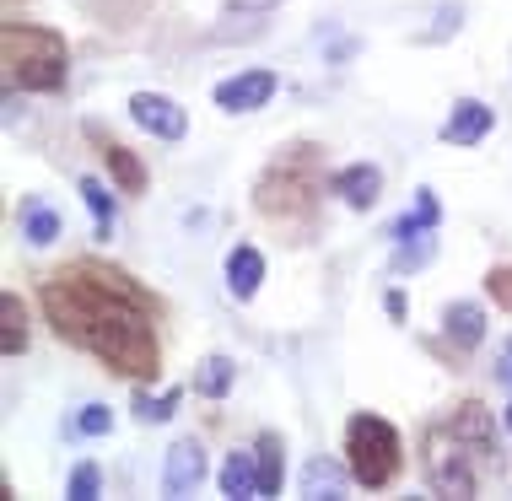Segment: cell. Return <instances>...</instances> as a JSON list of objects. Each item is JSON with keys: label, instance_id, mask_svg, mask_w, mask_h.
<instances>
[{"label": "cell", "instance_id": "cell-1", "mask_svg": "<svg viewBox=\"0 0 512 501\" xmlns=\"http://www.w3.org/2000/svg\"><path fill=\"white\" fill-rule=\"evenodd\" d=\"M44 318L65 345L92 351L108 372H124L135 383L162 372L157 308L124 270H108L92 259L54 270L44 286Z\"/></svg>", "mask_w": 512, "mask_h": 501}, {"label": "cell", "instance_id": "cell-2", "mask_svg": "<svg viewBox=\"0 0 512 501\" xmlns=\"http://www.w3.org/2000/svg\"><path fill=\"white\" fill-rule=\"evenodd\" d=\"M0 60H6V81L22 92H60L71 76V49L54 27L38 22H6L0 27Z\"/></svg>", "mask_w": 512, "mask_h": 501}, {"label": "cell", "instance_id": "cell-3", "mask_svg": "<svg viewBox=\"0 0 512 501\" xmlns=\"http://www.w3.org/2000/svg\"><path fill=\"white\" fill-rule=\"evenodd\" d=\"M345 464H351V475H356L362 491L394 485L399 464H405V448H399L394 421H383V415H372V410H356L351 426H345Z\"/></svg>", "mask_w": 512, "mask_h": 501}, {"label": "cell", "instance_id": "cell-4", "mask_svg": "<svg viewBox=\"0 0 512 501\" xmlns=\"http://www.w3.org/2000/svg\"><path fill=\"white\" fill-rule=\"evenodd\" d=\"M469 458H475V453H469L448 426L426 431V480H432L437 496H475L480 475H475V464H469Z\"/></svg>", "mask_w": 512, "mask_h": 501}, {"label": "cell", "instance_id": "cell-5", "mask_svg": "<svg viewBox=\"0 0 512 501\" xmlns=\"http://www.w3.org/2000/svg\"><path fill=\"white\" fill-rule=\"evenodd\" d=\"M308 162H313V151H308V146L297 151V167H292V157L275 162L270 173L259 178V211H265V216H292V211H302V205L313 200Z\"/></svg>", "mask_w": 512, "mask_h": 501}, {"label": "cell", "instance_id": "cell-6", "mask_svg": "<svg viewBox=\"0 0 512 501\" xmlns=\"http://www.w3.org/2000/svg\"><path fill=\"white\" fill-rule=\"evenodd\" d=\"M130 119L141 124L146 135H157V141H184L189 135V114L168 92H135L130 97Z\"/></svg>", "mask_w": 512, "mask_h": 501}, {"label": "cell", "instance_id": "cell-7", "mask_svg": "<svg viewBox=\"0 0 512 501\" xmlns=\"http://www.w3.org/2000/svg\"><path fill=\"white\" fill-rule=\"evenodd\" d=\"M275 87H281L275 71H238L216 87V108H227V114H259L275 97Z\"/></svg>", "mask_w": 512, "mask_h": 501}, {"label": "cell", "instance_id": "cell-8", "mask_svg": "<svg viewBox=\"0 0 512 501\" xmlns=\"http://www.w3.org/2000/svg\"><path fill=\"white\" fill-rule=\"evenodd\" d=\"M195 485H205V448L195 437H178L168 458H162V491L168 496H189Z\"/></svg>", "mask_w": 512, "mask_h": 501}, {"label": "cell", "instance_id": "cell-9", "mask_svg": "<svg viewBox=\"0 0 512 501\" xmlns=\"http://www.w3.org/2000/svg\"><path fill=\"white\" fill-rule=\"evenodd\" d=\"M351 464H340V458H329V453H313L308 464H302V475H297V496H308V501H335L345 496V485H351Z\"/></svg>", "mask_w": 512, "mask_h": 501}, {"label": "cell", "instance_id": "cell-10", "mask_svg": "<svg viewBox=\"0 0 512 501\" xmlns=\"http://www.w3.org/2000/svg\"><path fill=\"white\" fill-rule=\"evenodd\" d=\"M329 194H340L351 211H372L378 194H383V173L372 162H351V167H340V173L329 178Z\"/></svg>", "mask_w": 512, "mask_h": 501}, {"label": "cell", "instance_id": "cell-11", "mask_svg": "<svg viewBox=\"0 0 512 501\" xmlns=\"http://www.w3.org/2000/svg\"><path fill=\"white\" fill-rule=\"evenodd\" d=\"M491 124H496L491 103L464 97V103H453L448 124H442V141H448V146H475V141H486V135H491Z\"/></svg>", "mask_w": 512, "mask_h": 501}, {"label": "cell", "instance_id": "cell-12", "mask_svg": "<svg viewBox=\"0 0 512 501\" xmlns=\"http://www.w3.org/2000/svg\"><path fill=\"white\" fill-rule=\"evenodd\" d=\"M259 286H265V254H259L254 243H238L227 254V291L238 302H254Z\"/></svg>", "mask_w": 512, "mask_h": 501}, {"label": "cell", "instance_id": "cell-13", "mask_svg": "<svg viewBox=\"0 0 512 501\" xmlns=\"http://www.w3.org/2000/svg\"><path fill=\"white\" fill-rule=\"evenodd\" d=\"M442 426H448L475 458H491L496 453V431H491V421H486V410H480V405H459Z\"/></svg>", "mask_w": 512, "mask_h": 501}, {"label": "cell", "instance_id": "cell-14", "mask_svg": "<svg viewBox=\"0 0 512 501\" xmlns=\"http://www.w3.org/2000/svg\"><path fill=\"white\" fill-rule=\"evenodd\" d=\"M442 334H448L459 351H475V345L486 340V308H480V302H448V308H442Z\"/></svg>", "mask_w": 512, "mask_h": 501}, {"label": "cell", "instance_id": "cell-15", "mask_svg": "<svg viewBox=\"0 0 512 501\" xmlns=\"http://www.w3.org/2000/svg\"><path fill=\"white\" fill-rule=\"evenodd\" d=\"M254 464H259V496H281L286 485V442L275 431H259L254 437Z\"/></svg>", "mask_w": 512, "mask_h": 501}, {"label": "cell", "instance_id": "cell-16", "mask_svg": "<svg viewBox=\"0 0 512 501\" xmlns=\"http://www.w3.org/2000/svg\"><path fill=\"white\" fill-rule=\"evenodd\" d=\"M103 167H108V178H114L124 194H146V184H151L146 162L135 157L130 146H119V141H108V146H103Z\"/></svg>", "mask_w": 512, "mask_h": 501}, {"label": "cell", "instance_id": "cell-17", "mask_svg": "<svg viewBox=\"0 0 512 501\" xmlns=\"http://www.w3.org/2000/svg\"><path fill=\"white\" fill-rule=\"evenodd\" d=\"M221 496L227 501H248V496H259V464H254V453H227V464H221Z\"/></svg>", "mask_w": 512, "mask_h": 501}, {"label": "cell", "instance_id": "cell-18", "mask_svg": "<svg viewBox=\"0 0 512 501\" xmlns=\"http://www.w3.org/2000/svg\"><path fill=\"white\" fill-rule=\"evenodd\" d=\"M0 351H6V356L27 351V302L17 297V291L0 297Z\"/></svg>", "mask_w": 512, "mask_h": 501}, {"label": "cell", "instance_id": "cell-19", "mask_svg": "<svg viewBox=\"0 0 512 501\" xmlns=\"http://www.w3.org/2000/svg\"><path fill=\"white\" fill-rule=\"evenodd\" d=\"M60 211H54L49 200H27L22 205V232H27V243L33 248H49V243H60Z\"/></svg>", "mask_w": 512, "mask_h": 501}, {"label": "cell", "instance_id": "cell-20", "mask_svg": "<svg viewBox=\"0 0 512 501\" xmlns=\"http://www.w3.org/2000/svg\"><path fill=\"white\" fill-rule=\"evenodd\" d=\"M232 383H238V361L232 356H205L200 361V372H195V394H205V399H227L232 394Z\"/></svg>", "mask_w": 512, "mask_h": 501}, {"label": "cell", "instance_id": "cell-21", "mask_svg": "<svg viewBox=\"0 0 512 501\" xmlns=\"http://www.w3.org/2000/svg\"><path fill=\"white\" fill-rule=\"evenodd\" d=\"M76 189H81V200H87L92 221H98V238H114V189H108L98 173H81Z\"/></svg>", "mask_w": 512, "mask_h": 501}, {"label": "cell", "instance_id": "cell-22", "mask_svg": "<svg viewBox=\"0 0 512 501\" xmlns=\"http://www.w3.org/2000/svg\"><path fill=\"white\" fill-rule=\"evenodd\" d=\"M178 399H184V388H162V394H135L130 399V410H135V421L141 426H162V421H173V410H178Z\"/></svg>", "mask_w": 512, "mask_h": 501}, {"label": "cell", "instance_id": "cell-23", "mask_svg": "<svg viewBox=\"0 0 512 501\" xmlns=\"http://www.w3.org/2000/svg\"><path fill=\"white\" fill-rule=\"evenodd\" d=\"M394 248H399V254H394V270L399 275H410V270H421V264L437 259V238H432V232H415V238L394 243Z\"/></svg>", "mask_w": 512, "mask_h": 501}, {"label": "cell", "instance_id": "cell-24", "mask_svg": "<svg viewBox=\"0 0 512 501\" xmlns=\"http://www.w3.org/2000/svg\"><path fill=\"white\" fill-rule=\"evenodd\" d=\"M65 496L71 501H98L103 496V469L98 464H76L71 480H65Z\"/></svg>", "mask_w": 512, "mask_h": 501}, {"label": "cell", "instance_id": "cell-25", "mask_svg": "<svg viewBox=\"0 0 512 501\" xmlns=\"http://www.w3.org/2000/svg\"><path fill=\"white\" fill-rule=\"evenodd\" d=\"M108 431H114V410H108V405H81L76 437H108Z\"/></svg>", "mask_w": 512, "mask_h": 501}, {"label": "cell", "instance_id": "cell-26", "mask_svg": "<svg viewBox=\"0 0 512 501\" xmlns=\"http://www.w3.org/2000/svg\"><path fill=\"white\" fill-rule=\"evenodd\" d=\"M486 291H491L496 308H507V313H512V264H496V270L486 275Z\"/></svg>", "mask_w": 512, "mask_h": 501}, {"label": "cell", "instance_id": "cell-27", "mask_svg": "<svg viewBox=\"0 0 512 501\" xmlns=\"http://www.w3.org/2000/svg\"><path fill=\"white\" fill-rule=\"evenodd\" d=\"M410 211H415V221H421V227H432V232H437L442 205H437V194H432V189H415V205H410Z\"/></svg>", "mask_w": 512, "mask_h": 501}, {"label": "cell", "instance_id": "cell-28", "mask_svg": "<svg viewBox=\"0 0 512 501\" xmlns=\"http://www.w3.org/2000/svg\"><path fill=\"white\" fill-rule=\"evenodd\" d=\"M453 27H459V6H442V11H437V27L426 33V44H442V38H448Z\"/></svg>", "mask_w": 512, "mask_h": 501}, {"label": "cell", "instance_id": "cell-29", "mask_svg": "<svg viewBox=\"0 0 512 501\" xmlns=\"http://www.w3.org/2000/svg\"><path fill=\"white\" fill-rule=\"evenodd\" d=\"M383 313L394 318V324H405V313H410V302H405V291H389V297H383Z\"/></svg>", "mask_w": 512, "mask_h": 501}, {"label": "cell", "instance_id": "cell-30", "mask_svg": "<svg viewBox=\"0 0 512 501\" xmlns=\"http://www.w3.org/2000/svg\"><path fill=\"white\" fill-rule=\"evenodd\" d=\"M496 383L512 388V340L502 345V351H496Z\"/></svg>", "mask_w": 512, "mask_h": 501}, {"label": "cell", "instance_id": "cell-31", "mask_svg": "<svg viewBox=\"0 0 512 501\" xmlns=\"http://www.w3.org/2000/svg\"><path fill=\"white\" fill-rule=\"evenodd\" d=\"M281 6V0H227V11H270Z\"/></svg>", "mask_w": 512, "mask_h": 501}, {"label": "cell", "instance_id": "cell-32", "mask_svg": "<svg viewBox=\"0 0 512 501\" xmlns=\"http://www.w3.org/2000/svg\"><path fill=\"white\" fill-rule=\"evenodd\" d=\"M502 426H507V437H512V399H507V410H502Z\"/></svg>", "mask_w": 512, "mask_h": 501}]
</instances>
